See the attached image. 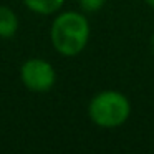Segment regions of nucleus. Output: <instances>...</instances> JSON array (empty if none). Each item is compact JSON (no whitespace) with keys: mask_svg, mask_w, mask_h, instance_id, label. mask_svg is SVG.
Instances as JSON below:
<instances>
[{"mask_svg":"<svg viewBox=\"0 0 154 154\" xmlns=\"http://www.w3.org/2000/svg\"><path fill=\"white\" fill-rule=\"evenodd\" d=\"M91 28L85 14L75 10L60 12L50 27V42L61 57H76L86 48Z\"/></svg>","mask_w":154,"mask_h":154,"instance_id":"f257e3e1","label":"nucleus"},{"mask_svg":"<svg viewBox=\"0 0 154 154\" xmlns=\"http://www.w3.org/2000/svg\"><path fill=\"white\" fill-rule=\"evenodd\" d=\"M88 116L91 123L103 129L119 128L129 119L131 103L126 94L116 90L96 93L88 103Z\"/></svg>","mask_w":154,"mask_h":154,"instance_id":"f03ea898","label":"nucleus"},{"mask_svg":"<svg viewBox=\"0 0 154 154\" xmlns=\"http://www.w3.org/2000/svg\"><path fill=\"white\" fill-rule=\"evenodd\" d=\"M30 12L37 15H53L58 14L65 5V0H22Z\"/></svg>","mask_w":154,"mask_h":154,"instance_id":"39448f33","label":"nucleus"},{"mask_svg":"<svg viewBox=\"0 0 154 154\" xmlns=\"http://www.w3.org/2000/svg\"><path fill=\"white\" fill-rule=\"evenodd\" d=\"M144 2H146V4L149 5L151 8H154V0H144Z\"/></svg>","mask_w":154,"mask_h":154,"instance_id":"6e6552de","label":"nucleus"},{"mask_svg":"<svg viewBox=\"0 0 154 154\" xmlns=\"http://www.w3.org/2000/svg\"><path fill=\"white\" fill-rule=\"evenodd\" d=\"M18 30V17L8 5H0V38L8 40Z\"/></svg>","mask_w":154,"mask_h":154,"instance_id":"20e7f679","label":"nucleus"},{"mask_svg":"<svg viewBox=\"0 0 154 154\" xmlns=\"http://www.w3.org/2000/svg\"><path fill=\"white\" fill-rule=\"evenodd\" d=\"M78 4L85 14H96L104 7L106 0H78Z\"/></svg>","mask_w":154,"mask_h":154,"instance_id":"423d86ee","label":"nucleus"},{"mask_svg":"<svg viewBox=\"0 0 154 154\" xmlns=\"http://www.w3.org/2000/svg\"><path fill=\"white\" fill-rule=\"evenodd\" d=\"M20 81L32 93H48L57 83V71L43 58H28L20 66Z\"/></svg>","mask_w":154,"mask_h":154,"instance_id":"7ed1b4c3","label":"nucleus"},{"mask_svg":"<svg viewBox=\"0 0 154 154\" xmlns=\"http://www.w3.org/2000/svg\"><path fill=\"white\" fill-rule=\"evenodd\" d=\"M149 47H151V53H152V57H154V33L151 35V40H149Z\"/></svg>","mask_w":154,"mask_h":154,"instance_id":"0eeeda50","label":"nucleus"}]
</instances>
